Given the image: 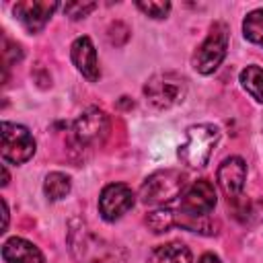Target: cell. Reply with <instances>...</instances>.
<instances>
[{
  "label": "cell",
  "mask_w": 263,
  "mask_h": 263,
  "mask_svg": "<svg viewBox=\"0 0 263 263\" xmlns=\"http://www.w3.org/2000/svg\"><path fill=\"white\" fill-rule=\"evenodd\" d=\"M242 88L259 103H263V68L261 66H247L240 72Z\"/></svg>",
  "instance_id": "14"
},
{
  "label": "cell",
  "mask_w": 263,
  "mask_h": 263,
  "mask_svg": "<svg viewBox=\"0 0 263 263\" xmlns=\"http://www.w3.org/2000/svg\"><path fill=\"white\" fill-rule=\"evenodd\" d=\"M242 31L251 43H257L263 47V8H257L247 14L242 23Z\"/></svg>",
  "instance_id": "16"
},
{
  "label": "cell",
  "mask_w": 263,
  "mask_h": 263,
  "mask_svg": "<svg viewBox=\"0 0 263 263\" xmlns=\"http://www.w3.org/2000/svg\"><path fill=\"white\" fill-rule=\"evenodd\" d=\"M216 189L208 179L195 181L183 195L179 203V214L185 216H208L216 208Z\"/></svg>",
  "instance_id": "7"
},
{
  "label": "cell",
  "mask_w": 263,
  "mask_h": 263,
  "mask_svg": "<svg viewBox=\"0 0 263 263\" xmlns=\"http://www.w3.org/2000/svg\"><path fill=\"white\" fill-rule=\"evenodd\" d=\"M70 177L64 175V173H49L45 177V183H43V191L45 195L51 199V201H58V199H64L68 193H70Z\"/></svg>",
  "instance_id": "15"
},
{
  "label": "cell",
  "mask_w": 263,
  "mask_h": 263,
  "mask_svg": "<svg viewBox=\"0 0 263 263\" xmlns=\"http://www.w3.org/2000/svg\"><path fill=\"white\" fill-rule=\"evenodd\" d=\"M58 2H33V0H25V2H16L12 12L14 16L21 21V25L29 31V33H39L49 16L55 12Z\"/></svg>",
  "instance_id": "10"
},
{
  "label": "cell",
  "mask_w": 263,
  "mask_h": 263,
  "mask_svg": "<svg viewBox=\"0 0 263 263\" xmlns=\"http://www.w3.org/2000/svg\"><path fill=\"white\" fill-rule=\"evenodd\" d=\"M183 185H185V175L181 171H173V168L156 171L142 183L140 199L146 205H162L179 197Z\"/></svg>",
  "instance_id": "3"
},
{
  "label": "cell",
  "mask_w": 263,
  "mask_h": 263,
  "mask_svg": "<svg viewBox=\"0 0 263 263\" xmlns=\"http://www.w3.org/2000/svg\"><path fill=\"white\" fill-rule=\"evenodd\" d=\"M97 8V2H68L66 6H64V12L70 16V18H74V21H78V18H84L88 12H92Z\"/></svg>",
  "instance_id": "19"
},
{
  "label": "cell",
  "mask_w": 263,
  "mask_h": 263,
  "mask_svg": "<svg viewBox=\"0 0 263 263\" xmlns=\"http://www.w3.org/2000/svg\"><path fill=\"white\" fill-rule=\"evenodd\" d=\"M2 257L6 263H45L41 251L21 236H12L4 242Z\"/></svg>",
  "instance_id": "12"
},
{
  "label": "cell",
  "mask_w": 263,
  "mask_h": 263,
  "mask_svg": "<svg viewBox=\"0 0 263 263\" xmlns=\"http://www.w3.org/2000/svg\"><path fill=\"white\" fill-rule=\"evenodd\" d=\"M245 179H247V164L240 156H230L222 160V164L218 166V185L228 197V201L240 197Z\"/></svg>",
  "instance_id": "9"
},
{
  "label": "cell",
  "mask_w": 263,
  "mask_h": 263,
  "mask_svg": "<svg viewBox=\"0 0 263 263\" xmlns=\"http://www.w3.org/2000/svg\"><path fill=\"white\" fill-rule=\"evenodd\" d=\"M226 49H228V27L224 23H214L205 41L193 53V68L199 74H212L226 58Z\"/></svg>",
  "instance_id": "4"
},
{
  "label": "cell",
  "mask_w": 263,
  "mask_h": 263,
  "mask_svg": "<svg viewBox=\"0 0 263 263\" xmlns=\"http://www.w3.org/2000/svg\"><path fill=\"white\" fill-rule=\"evenodd\" d=\"M136 6L144 14L152 16V18H164L168 14V10H171V2H154V0H150V2H136Z\"/></svg>",
  "instance_id": "18"
},
{
  "label": "cell",
  "mask_w": 263,
  "mask_h": 263,
  "mask_svg": "<svg viewBox=\"0 0 263 263\" xmlns=\"http://www.w3.org/2000/svg\"><path fill=\"white\" fill-rule=\"evenodd\" d=\"M146 224L150 226L152 232H166L168 228L177 226V216L173 210H154L146 216Z\"/></svg>",
  "instance_id": "17"
},
{
  "label": "cell",
  "mask_w": 263,
  "mask_h": 263,
  "mask_svg": "<svg viewBox=\"0 0 263 263\" xmlns=\"http://www.w3.org/2000/svg\"><path fill=\"white\" fill-rule=\"evenodd\" d=\"M109 134V117L101 109L84 111L72 125V136L78 146H99Z\"/></svg>",
  "instance_id": "6"
},
{
  "label": "cell",
  "mask_w": 263,
  "mask_h": 263,
  "mask_svg": "<svg viewBox=\"0 0 263 263\" xmlns=\"http://www.w3.org/2000/svg\"><path fill=\"white\" fill-rule=\"evenodd\" d=\"M70 58L74 62V66L78 68V72L90 80V82H97L101 72H99V60H97V51H95V45L90 41V37H78L72 47H70Z\"/></svg>",
  "instance_id": "11"
},
{
  "label": "cell",
  "mask_w": 263,
  "mask_h": 263,
  "mask_svg": "<svg viewBox=\"0 0 263 263\" xmlns=\"http://www.w3.org/2000/svg\"><path fill=\"white\" fill-rule=\"evenodd\" d=\"M134 191L125 183H111L101 191L99 197V212L103 220L115 222L134 205Z\"/></svg>",
  "instance_id": "8"
},
{
  "label": "cell",
  "mask_w": 263,
  "mask_h": 263,
  "mask_svg": "<svg viewBox=\"0 0 263 263\" xmlns=\"http://www.w3.org/2000/svg\"><path fill=\"white\" fill-rule=\"evenodd\" d=\"M148 263H191V251L183 242L158 245L150 253Z\"/></svg>",
  "instance_id": "13"
},
{
  "label": "cell",
  "mask_w": 263,
  "mask_h": 263,
  "mask_svg": "<svg viewBox=\"0 0 263 263\" xmlns=\"http://www.w3.org/2000/svg\"><path fill=\"white\" fill-rule=\"evenodd\" d=\"M2 177H4L2 185H8V171H6V166H2Z\"/></svg>",
  "instance_id": "21"
},
{
  "label": "cell",
  "mask_w": 263,
  "mask_h": 263,
  "mask_svg": "<svg viewBox=\"0 0 263 263\" xmlns=\"http://www.w3.org/2000/svg\"><path fill=\"white\" fill-rule=\"evenodd\" d=\"M148 103L156 109H171L183 103L187 95V80L177 72H158L144 84Z\"/></svg>",
  "instance_id": "2"
},
{
  "label": "cell",
  "mask_w": 263,
  "mask_h": 263,
  "mask_svg": "<svg viewBox=\"0 0 263 263\" xmlns=\"http://www.w3.org/2000/svg\"><path fill=\"white\" fill-rule=\"evenodd\" d=\"M35 154V140L25 125L2 121V158L10 164H23Z\"/></svg>",
  "instance_id": "5"
},
{
  "label": "cell",
  "mask_w": 263,
  "mask_h": 263,
  "mask_svg": "<svg viewBox=\"0 0 263 263\" xmlns=\"http://www.w3.org/2000/svg\"><path fill=\"white\" fill-rule=\"evenodd\" d=\"M218 140H220V132L216 125L212 123L191 125L187 129V142L179 146V158L191 168H201L208 164Z\"/></svg>",
  "instance_id": "1"
},
{
  "label": "cell",
  "mask_w": 263,
  "mask_h": 263,
  "mask_svg": "<svg viewBox=\"0 0 263 263\" xmlns=\"http://www.w3.org/2000/svg\"><path fill=\"white\" fill-rule=\"evenodd\" d=\"M197 263H220V259L214 255V253H205V255H201L199 257V261Z\"/></svg>",
  "instance_id": "20"
}]
</instances>
